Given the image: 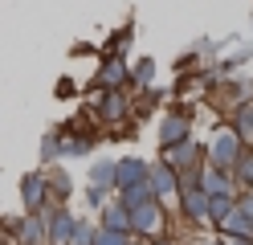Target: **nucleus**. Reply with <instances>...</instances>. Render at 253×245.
<instances>
[{"label": "nucleus", "mask_w": 253, "mask_h": 245, "mask_svg": "<svg viewBox=\"0 0 253 245\" xmlns=\"http://www.w3.org/2000/svg\"><path fill=\"white\" fill-rule=\"evenodd\" d=\"M90 188L98 192H119V159H94L90 163Z\"/></svg>", "instance_id": "15"}, {"label": "nucleus", "mask_w": 253, "mask_h": 245, "mask_svg": "<svg viewBox=\"0 0 253 245\" xmlns=\"http://www.w3.org/2000/svg\"><path fill=\"white\" fill-rule=\"evenodd\" d=\"M139 184H151V163L139 155H123L119 159V192L139 188Z\"/></svg>", "instance_id": "11"}, {"label": "nucleus", "mask_w": 253, "mask_h": 245, "mask_svg": "<svg viewBox=\"0 0 253 245\" xmlns=\"http://www.w3.org/2000/svg\"><path fill=\"white\" fill-rule=\"evenodd\" d=\"M192 61H196V49H192V53H184V57L176 61V70H188V65H192Z\"/></svg>", "instance_id": "28"}, {"label": "nucleus", "mask_w": 253, "mask_h": 245, "mask_svg": "<svg viewBox=\"0 0 253 245\" xmlns=\"http://www.w3.org/2000/svg\"><path fill=\"white\" fill-rule=\"evenodd\" d=\"M196 245H225V241H196Z\"/></svg>", "instance_id": "31"}, {"label": "nucleus", "mask_w": 253, "mask_h": 245, "mask_svg": "<svg viewBox=\"0 0 253 245\" xmlns=\"http://www.w3.org/2000/svg\"><path fill=\"white\" fill-rule=\"evenodd\" d=\"M237 200H241V196H212V212H209V221H212V225L220 229V225H225V221L233 217Z\"/></svg>", "instance_id": "21"}, {"label": "nucleus", "mask_w": 253, "mask_h": 245, "mask_svg": "<svg viewBox=\"0 0 253 245\" xmlns=\"http://www.w3.org/2000/svg\"><path fill=\"white\" fill-rule=\"evenodd\" d=\"M49 192H53V204H66L74 196V180L70 172H49Z\"/></svg>", "instance_id": "18"}, {"label": "nucleus", "mask_w": 253, "mask_h": 245, "mask_svg": "<svg viewBox=\"0 0 253 245\" xmlns=\"http://www.w3.org/2000/svg\"><path fill=\"white\" fill-rule=\"evenodd\" d=\"M151 188H155V196H160L164 204H180V172L171 168L164 155L151 163Z\"/></svg>", "instance_id": "8"}, {"label": "nucleus", "mask_w": 253, "mask_h": 245, "mask_svg": "<svg viewBox=\"0 0 253 245\" xmlns=\"http://www.w3.org/2000/svg\"><path fill=\"white\" fill-rule=\"evenodd\" d=\"M74 90H78V86H74V78H61L53 94H57V98H66V94H74Z\"/></svg>", "instance_id": "27"}, {"label": "nucleus", "mask_w": 253, "mask_h": 245, "mask_svg": "<svg viewBox=\"0 0 253 245\" xmlns=\"http://www.w3.org/2000/svg\"><path fill=\"white\" fill-rule=\"evenodd\" d=\"M245 147H249V143L237 135L233 127H220L216 135H212V143H209V163H212V168L233 172V168H237V159L245 155Z\"/></svg>", "instance_id": "1"}, {"label": "nucleus", "mask_w": 253, "mask_h": 245, "mask_svg": "<svg viewBox=\"0 0 253 245\" xmlns=\"http://www.w3.org/2000/svg\"><path fill=\"white\" fill-rule=\"evenodd\" d=\"M119 200H123L126 208H139V204H147V200H160V196H155V188H151V184H139V188L119 192Z\"/></svg>", "instance_id": "22"}, {"label": "nucleus", "mask_w": 253, "mask_h": 245, "mask_svg": "<svg viewBox=\"0 0 253 245\" xmlns=\"http://www.w3.org/2000/svg\"><path fill=\"white\" fill-rule=\"evenodd\" d=\"M200 188L209 192V196H241V184L233 180V172H225V168H204L200 172Z\"/></svg>", "instance_id": "12"}, {"label": "nucleus", "mask_w": 253, "mask_h": 245, "mask_svg": "<svg viewBox=\"0 0 253 245\" xmlns=\"http://www.w3.org/2000/svg\"><path fill=\"white\" fill-rule=\"evenodd\" d=\"M131 245H151V241H139V237H135V241H131Z\"/></svg>", "instance_id": "32"}, {"label": "nucleus", "mask_w": 253, "mask_h": 245, "mask_svg": "<svg viewBox=\"0 0 253 245\" xmlns=\"http://www.w3.org/2000/svg\"><path fill=\"white\" fill-rule=\"evenodd\" d=\"M131 37H135V25H123V29H115L106 37V45H102V57H123V49L131 45Z\"/></svg>", "instance_id": "17"}, {"label": "nucleus", "mask_w": 253, "mask_h": 245, "mask_svg": "<svg viewBox=\"0 0 253 245\" xmlns=\"http://www.w3.org/2000/svg\"><path fill=\"white\" fill-rule=\"evenodd\" d=\"M135 233H115V229H98V241L94 245H131Z\"/></svg>", "instance_id": "26"}, {"label": "nucleus", "mask_w": 253, "mask_h": 245, "mask_svg": "<svg viewBox=\"0 0 253 245\" xmlns=\"http://www.w3.org/2000/svg\"><path fill=\"white\" fill-rule=\"evenodd\" d=\"M229 127H233L245 143H253V102H245L241 110H233V123H229Z\"/></svg>", "instance_id": "20"}, {"label": "nucleus", "mask_w": 253, "mask_h": 245, "mask_svg": "<svg viewBox=\"0 0 253 245\" xmlns=\"http://www.w3.org/2000/svg\"><path fill=\"white\" fill-rule=\"evenodd\" d=\"M225 245H253V237H225Z\"/></svg>", "instance_id": "29"}, {"label": "nucleus", "mask_w": 253, "mask_h": 245, "mask_svg": "<svg viewBox=\"0 0 253 245\" xmlns=\"http://www.w3.org/2000/svg\"><path fill=\"white\" fill-rule=\"evenodd\" d=\"M233 180L241 184V192H253V147H245V155L237 159V168H233Z\"/></svg>", "instance_id": "19"}, {"label": "nucleus", "mask_w": 253, "mask_h": 245, "mask_svg": "<svg viewBox=\"0 0 253 245\" xmlns=\"http://www.w3.org/2000/svg\"><path fill=\"white\" fill-rule=\"evenodd\" d=\"M126 114H131V102H126L123 90H102V94H98V119H102V123H115V127H119Z\"/></svg>", "instance_id": "14"}, {"label": "nucleus", "mask_w": 253, "mask_h": 245, "mask_svg": "<svg viewBox=\"0 0 253 245\" xmlns=\"http://www.w3.org/2000/svg\"><path fill=\"white\" fill-rule=\"evenodd\" d=\"M45 225H49V245H70L74 233H78V217H74L66 204L45 208Z\"/></svg>", "instance_id": "9"}, {"label": "nucleus", "mask_w": 253, "mask_h": 245, "mask_svg": "<svg viewBox=\"0 0 253 245\" xmlns=\"http://www.w3.org/2000/svg\"><path fill=\"white\" fill-rule=\"evenodd\" d=\"M220 237H253V192H241L233 217L220 225Z\"/></svg>", "instance_id": "10"}, {"label": "nucleus", "mask_w": 253, "mask_h": 245, "mask_svg": "<svg viewBox=\"0 0 253 245\" xmlns=\"http://www.w3.org/2000/svg\"><path fill=\"white\" fill-rule=\"evenodd\" d=\"M164 159H168L180 176H196V172L209 168V147L196 143V139H188V143H180V147H168Z\"/></svg>", "instance_id": "2"}, {"label": "nucleus", "mask_w": 253, "mask_h": 245, "mask_svg": "<svg viewBox=\"0 0 253 245\" xmlns=\"http://www.w3.org/2000/svg\"><path fill=\"white\" fill-rule=\"evenodd\" d=\"M155 82V57H139L131 65V86H151Z\"/></svg>", "instance_id": "23"}, {"label": "nucleus", "mask_w": 253, "mask_h": 245, "mask_svg": "<svg viewBox=\"0 0 253 245\" xmlns=\"http://www.w3.org/2000/svg\"><path fill=\"white\" fill-rule=\"evenodd\" d=\"M151 245H180L176 237H164V241H151Z\"/></svg>", "instance_id": "30"}, {"label": "nucleus", "mask_w": 253, "mask_h": 245, "mask_svg": "<svg viewBox=\"0 0 253 245\" xmlns=\"http://www.w3.org/2000/svg\"><path fill=\"white\" fill-rule=\"evenodd\" d=\"M212 102L220 110H241L245 102H253V78H220L212 86Z\"/></svg>", "instance_id": "4"}, {"label": "nucleus", "mask_w": 253, "mask_h": 245, "mask_svg": "<svg viewBox=\"0 0 253 245\" xmlns=\"http://www.w3.org/2000/svg\"><path fill=\"white\" fill-rule=\"evenodd\" d=\"M164 208H168L164 200H147V204L131 208V229H135V237H160V233H164V221H168Z\"/></svg>", "instance_id": "6"}, {"label": "nucleus", "mask_w": 253, "mask_h": 245, "mask_svg": "<svg viewBox=\"0 0 253 245\" xmlns=\"http://www.w3.org/2000/svg\"><path fill=\"white\" fill-rule=\"evenodd\" d=\"M98 225H102V229H115V233H135V229H131V208H126L123 200L106 204V208L98 212Z\"/></svg>", "instance_id": "16"}, {"label": "nucleus", "mask_w": 253, "mask_h": 245, "mask_svg": "<svg viewBox=\"0 0 253 245\" xmlns=\"http://www.w3.org/2000/svg\"><path fill=\"white\" fill-rule=\"evenodd\" d=\"M98 229L102 225H94V221H78V233H74L70 245H94V241H98Z\"/></svg>", "instance_id": "25"}, {"label": "nucleus", "mask_w": 253, "mask_h": 245, "mask_svg": "<svg viewBox=\"0 0 253 245\" xmlns=\"http://www.w3.org/2000/svg\"><path fill=\"white\" fill-rule=\"evenodd\" d=\"M94 82H98V90H123V82H131V65L123 57H102Z\"/></svg>", "instance_id": "13"}, {"label": "nucleus", "mask_w": 253, "mask_h": 245, "mask_svg": "<svg viewBox=\"0 0 253 245\" xmlns=\"http://www.w3.org/2000/svg\"><path fill=\"white\" fill-rule=\"evenodd\" d=\"M94 143H98L94 131H86V135H66V155H90Z\"/></svg>", "instance_id": "24"}, {"label": "nucleus", "mask_w": 253, "mask_h": 245, "mask_svg": "<svg viewBox=\"0 0 253 245\" xmlns=\"http://www.w3.org/2000/svg\"><path fill=\"white\" fill-rule=\"evenodd\" d=\"M188 139H192V114H188V110H168L160 119V151L180 147Z\"/></svg>", "instance_id": "7"}, {"label": "nucleus", "mask_w": 253, "mask_h": 245, "mask_svg": "<svg viewBox=\"0 0 253 245\" xmlns=\"http://www.w3.org/2000/svg\"><path fill=\"white\" fill-rule=\"evenodd\" d=\"M21 204H25V212H45V208H53L49 172H29V176L21 180Z\"/></svg>", "instance_id": "5"}, {"label": "nucleus", "mask_w": 253, "mask_h": 245, "mask_svg": "<svg viewBox=\"0 0 253 245\" xmlns=\"http://www.w3.org/2000/svg\"><path fill=\"white\" fill-rule=\"evenodd\" d=\"M8 237L12 245H49V225H45V212H25V217L8 221Z\"/></svg>", "instance_id": "3"}]
</instances>
